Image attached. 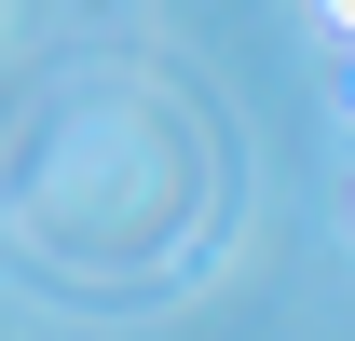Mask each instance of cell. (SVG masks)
<instances>
[{
	"mask_svg": "<svg viewBox=\"0 0 355 341\" xmlns=\"http://www.w3.org/2000/svg\"><path fill=\"white\" fill-rule=\"evenodd\" d=\"M314 14H328V28H342V42H355V0H314Z\"/></svg>",
	"mask_w": 355,
	"mask_h": 341,
	"instance_id": "6da1fadb",
	"label": "cell"
}]
</instances>
